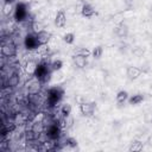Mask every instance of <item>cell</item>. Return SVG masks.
<instances>
[{
    "instance_id": "cell-8",
    "label": "cell",
    "mask_w": 152,
    "mask_h": 152,
    "mask_svg": "<svg viewBox=\"0 0 152 152\" xmlns=\"http://www.w3.org/2000/svg\"><path fill=\"white\" fill-rule=\"evenodd\" d=\"M36 37H37V40H38L39 46H42V45H45V44L49 43V40L51 38V33L48 32V31H45V30H42L40 32L36 33Z\"/></svg>"
},
{
    "instance_id": "cell-23",
    "label": "cell",
    "mask_w": 152,
    "mask_h": 152,
    "mask_svg": "<svg viewBox=\"0 0 152 152\" xmlns=\"http://www.w3.org/2000/svg\"><path fill=\"white\" fill-rule=\"evenodd\" d=\"M31 28H32L33 33H38V32H40L42 30H44V25H43L42 23H39V21H32Z\"/></svg>"
},
{
    "instance_id": "cell-16",
    "label": "cell",
    "mask_w": 152,
    "mask_h": 152,
    "mask_svg": "<svg viewBox=\"0 0 152 152\" xmlns=\"http://www.w3.org/2000/svg\"><path fill=\"white\" fill-rule=\"evenodd\" d=\"M142 147H144V145H142V142L140 140H133L131 142L129 147H128V151H131V152H139V151L142 150Z\"/></svg>"
},
{
    "instance_id": "cell-21",
    "label": "cell",
    "mask_w": 152,
    "mask_h": 152,
    "mask_svg": "<svg viewBox=\"0 0 152 152\" xmlns=\"http://www.w3.org/2000/svg\"><path fill=\"white\" fill-rule=\"evenodd\" d=\"M61 114L63 115V118H68L71 114V106L69 103H64L61 107Z\"/></svg>"
},
{
    "instance_id": "cell-18",
    "label": "cell",
    "mask_w": 152,
    "mask_h": 152,
    "mask_svg": "<svg viewBox=\"0 0 152 152\" xmlns=\"http://www.w3.org/2000/svg\"><path fill=\"white\" fill-rule=\"evenodd\" d=\"M20 82V76L18 74H12L11 76H8V81H7V84L10 87H17Z\"/></svg>"
},
{
    "instance_id": "cell-14",
    "label": "cell",
    "mask_w": 152,
    "mask_h": 152,
    "mask_svg": "<svg viewBox=\"0 0 152 152\" xmlns=\"http://www.w3.org/2000/svg\"><path fill=\"white\" fill-rule=\"evenodd\" d=\"M37 63L34 61H27L25 63V66H24V70L27 75H31V76H34V72H36V69H37Z\"/></svg>"
},
{
    "instance_id": "cell-15",
    "label": "cell",
    "mask_w": 152,
    "mask_h": 152,
    "mask_svg": "<svg viewBox=\"0 0 152 152\" xmlns=\"http://www.w3.org/2000/svg\"><path fill=\"white\" fill-rule=\"evenodd\" d=\"M17 128V125L14 122H8V124H4L2 125V128H1V135L2 137H6L8 133H12L14 132Z\"/></svg>"
},
{
    "instance_id": "cell-4",
    "label": "cell",
    "mask_w": 152,
    "mask_h": 152,
    "mask_svg": "<svg viewBox=\"0 0 152 152\" xmlns=\"http://www.w3.org/2000/svg\"><path fill=\"white\" fill-rule=\"evenodd\" d=\"M24 45L27 50H34L39 46L38 44V40H37V37H36V33H27L25 36V39H24Z\"/></svg>"
},
{
    "instance_id": "cell-6",
    "label": "cell",
    "mask_w": 152,
    "mask_h": 152,
    "mask_svg": "<svg viewBox=\"0 0 152 152\" xmlns=\"http://www.w3.org/2000/svg\"><path fill=\"white\" fill-rule=\"evenodd\" d=\"M95 108H96V104L94 102H82L80 104V112L84 116L93 115V113L95 112Z\"/></svg>"
},
{
    "instance_id": "cell-7",
    "label": "cell",
    "mask_w": 152,
    "mask_h": 152,
    "mask_svg": "<svg viewBox=\"0 0 152 152\" xmlns=\"http://www.w3.org/2000/svg\"><path fill=\"white\" fill-rule=\"evenodd\" d=\"M65 24H66V14L64 10H59L55 17V25L57 27H64Z\"/></svg>"
},
{
    "instance_id": "cell-30",
    "label": "cell",
    "mask_w": 152,
    "mask_h": 152,
    "mask_svg": "<svg viewBox=\"0 0 152 152\" xmlns=\"http://www.w3.org/2000/svg\"><path fill=\"white\" fill-rule=\"evenodd\" d=\"M65 142H66V146H69V147H71V148H74V147L77 146V141H76V139H74V138H66Z\"/></svg>"
},
{
    "instance_id": "cell-32",
    "label": "cell",
    "mask_w": 152,
    "mask_h": 152,
    "mask_svg": "<svg viewBox=\"0 0 152 152\" xmlns=\"http://www.w3.org/2000/svg\"><path fill=\"white\" fill-rule=\"evenodd\" d=\"M151 122H152V116H151Z\"/></svg>"
},
{
    "instance_id": "cell-1",
    "label": "cell",
    "mask_w": 152,
    "mask_h": 152,
    "mask_svg": "<svg viewBox=\"0 0 152 152\" xmlns=\"http://www.w3.org/2000/svg\"><path fill=\"white\" fill-rule=\"evenodd\" d=\"M1 55L4 57H13L17 55V46L13 44L11 40L5 42L2 40L1 43Z\"/></svg>"
},
{
    "instance_id": "cell-2",
    "label": "cell",
    "mask_w": 152,
    "mask_h": 152,
    "mask_svg": "<svg viewBox=\"0 0 152 152\" xmlns=\"http://www.w3.org/2000/svg\"><path fill=\"white\" fill-rule=\"evenodd\" d=\"M27 15V7H26V4L25 2H19L17 4L15 8H14V19L15 21L20 23V21H24L25 18Z\"/></svg>"
},
{
    "instance_id": "cell-5",
    "label": "cell",
    "mask_w": 152,
    "mask_h": 152,
    "mask_svg": "<svg viewBox=\"0 0 152 152\" xmlns=\"http://www.w3.org/2000/svg\"><path fill=\"white\" fill-rule=\"evenodd\" d=\"M61 126L58 124H51L48 128H46V135L49 139L51 140H56L59 138L61 135Z\"/></svg>"
},
{
    "instance_id": "cell-24",
    "label": "cell",
    "mask_w": 152,
    "mask_h": 152,
    "mask_svg": "<svg viewBox=\"0 0 152 152\" xmlns=\"http://www.w3.org/2000/svg\"><path fill=\"white\" fill-rule=\"evenodd\" d=\"M102 53H103V49H102V46H101V45H99V46H95V48L93 49V51H91V55H93V57H94V58H96V59L101 58Z\"/></svg>"
},
{
    "instance_id": "cell-22",
    "label": "cell",
    "mask_w": 152,
    "mask_h": 152,
    "mask_svg": "<svg viewBox=\"0 0 152 152\" xmlns=\"http://www.w3.org/2000/svg\"><path fill=\"white\" fill-rule=\"evenodd\" d=\"M62 66H63V62H62L61 59H55V61H52L51 64H50V69H51L52 71L61 70Z\"/></svg>"
},
{
    "instance_id": "cell-31",
    "label": "cell",
    "mask_w": 152,
    "mask_h": 152,
    "mask_svg": "<svg viewBox=\"0 0 152 152\" xmlns=\"http://www.w3.org/2000/svg\"><path fill=\"white\" fill-rule=\"evenodd\" d=\"M13 1H14V0H5V2H11V4H12Z\"/></svg>"
},
{
    "instance_id": "cell-3",
    "label": "cell",
    "mask_w": 152,
    "mask_h": 152,
    "mask_svg": "<svg viewBox=\"0 0 152 152\" xmlns=\"http://www.w3.org/2000/svg\"><path fill=\"white\" fill-rule=\"evenodd\" d=\"M48 94H49V95H48V97H49V102H50V104L52 106V104L57 103V102L62 99V96H63V90H62L61 88L55 87V88H51V89L49 90Z\"/></svg>"
},
{
    "instance_id": "cell-19",
    "label": "cell",
    "mask_w": 152,
    "mask_h": 152,
    "mask_svg": "<svg viewBox=\"0 0 152 152\" xmlns=\"http://www.w3.org/2000/svg\"><path fill=\"white\" fill-rule=\"evenodd\" d=\"M128 100V93L126 90H119L116 94V102L118 103H124Z\"/></svg>"
},
{
    "instance_id": "cell-25",
    "label": "cell",
    "mask_w": 152,
    "mask_h": 152,
    "mask_svg": "<svg viewBox=\"0 0 152 152\" xmlns=\"http://www.w3.org/2000/svg\"><path fill=\"white\" fill-rule=\"evenodd\" d=\"M63 40H64V43H66V44H72V43L75 42V33H74V32H68V33H65V34L63 36Z\"/></svg>"
},
{
    "instance_id": "cell-13",
    "label": "cell",
    "mask_w": 152,
    "mask_h": 152,
    "mask_svg": "<svg viewBox=\"0 0 152 152\" xmlns=\"http://www.w3.org/2000/svg\"><path fill=\"white\" fill-rule=\"evenodd\" d=\"M72 61H74V64L80 69H83L84 66H87V57H84V56L75 55L72 57Z\"/></svg>"
},
{
    "instance_id": "cell-29",
    "label": "cell",
    "mask_w": 152,
    "mask_h": 152,
    "mask_svg": "<svg viewBox=\"0 0 152 152\" xmlns=\"http://www.w3.org/2000/svg\"><path fill=\"white\" fill-rule=\"evenodd\" d=\"M25 138H26L27 141H32V140H34L37 138V134L32 129H30V131H26L25 132Z\"/></svg>"
},
{
    "instance_id": "cell-10",
    "label": "cell",
    "mask_w": 152,
    "mask_h": 152,
    "mask_svg": "<svg viewBox=\"0 0 152 152\" xmlns=\"http://www.w3.org/2000/svg\"><path fill=\"white\" fill-rule=\"evenodd\" d=\"M126 75H127V77H128L129 80H137V78L141 75V69L138 68V66H133V65H131V66L127 68V70H126Z\"/></svg>"
},
{
    "instance_id": "cell-28",
    "label": "cell",
    "mask_w": 152,
    "mask_h": 152,
    "mask_svg": "<svg viewBox=\"0 0 152 152\" xmlns=\"http://www.w3.org/2000/svg\"><path fill=\"white\" fill-rule=\"evenodd\" d=\"M132 53L135 56V57H141L144 53H145V50L141 48V46H137L132 50Z\"/></svg>"
},
{
    "instance_id": "cell-20",
    "label": "cell",
    "mask_w": 152,
    "mask_h": 152,
    "mask_svg": "<svg viewBox=\"0 0 152 152\" xmlns=\"http://www.w3.org/2000/svg\"><path fill=\"white\" fill-rule=\"evenodd\" d=\"M142 101H144V96L141 94H135V95H132L131 97H128L129 104H139Z\"/></svg>"
},
{
    "instance_id": "cell-27",
    "label": "cell",
    "mask_w": 152,
    "mask_h": 152,
    "mask_svg": "<svg viewBox=\"0 0 152 152\" xmlns=\"http://www.w3.org/2000/svg\"><path fill=\"white\" fill-rule=\"evenodd\" d=\"M75 55H81V56H84V57H89L91 55V51L88 50L87 48H80L76 50V53Z\"/></svg>"
},
{
    "instance_id": "cell-26",
    "label": "cell",
    "mask_w": 152,
    "mask_h": 152,
    "mask_svg": "<svg viewBox=\"0 0 152 152\" xmlns=\"http://www.w3.org/2000/svg\"><path fill=\"white\" fill-rule=\"evenodd\" d=\"M12 10H13V7H12L11 2H5L2 5V13H4V15H10L12 13Z\"/></svg>"
},
{
    "instance_id": "cell-12",
    "label": "cell",
    "mask_w": 152,
    "mask_h": 152,
    "mask_svg": "<svg viewBox=\"0 0 152 152\" xmlns=\"http://www.w3.org/2000/svg\"><path fill=\"white\" fill-rule=\"evenodd\" d=\"M115 33H116V36H118L119 38H125V37H127V34H128V26H127L124 21H121V23L116 26Z\"/></svg>"
},
{
    "instance_id": "cell-11",
    "label": "cell",
    "mask_w": 152,
    "mask_h": 152,
    "mask_svg": "<svg viewBox=\"0 0 152 152\" xmlns=\"http://www.w3.org/2000/svg\"><path fill=\"white\" fill-rule=\"evenodd\" d=\"M50 72L51 71L48 70V65H45V64H38L37 65V69H36V72H34V76L37 77L38 81H40L45 75H48Z\"/></svg>"
},
{
    "instance_id": "cell-17",
    "label": "cell",
    "mask_w": 152,
    "mask_h": 152,
    "mask_svg": "<svg viewBox=\"0 0 152 152\" xmlns=\"http://www.w3.org/2000/svg\"><path fill=\"white\" fill-rule=\"evenodd\" d=\"M31 129L37 134V135H40L43 132H44V129H45V126H44V124L42 122V121H37V122H34L33 125H32V127H31Z\"/></svg>"
},
{
    "instance_id": "cell-9",
    "label": "cell",
    "mask_w": 152,
    "mask_h": 152,
    "mask_svg": "<svg viewBox=\"0 0 152 152\" xmlns=\"http://www.w3.org/2000/svg\"><path fill=\"white\" fill-rule=\"evenodd\" d=\"M81 14H82V17H84V18H91V17H94V15L96 14V12H95V10L93 8L91 5H89V4H83L82 7H81Z\"/></svg>"
}]
</instances>
